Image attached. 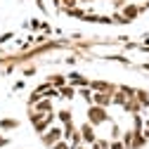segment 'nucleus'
Wrapping results in <instances>:
<instances>
[{"mask_svg":"<svg viewBox=\"0 0 149 149\" xmlns=\"http://www.w3.org/2000/svg\"><path fill=\"white\" fill-rule=\"evenodd\" d=\"M147 144V137L142 135V130H133V147L130 149H142Z\"/></svg>","mask_w":149,"mask_h":149,"instance_id":"16","label":"nucleus"},{"mask_svg":"<svg viewBox=\"0 0 149 149\" xmlns=\"http://www.w3.org/2000/svg\"><path fill=\"white\" fill-rule=\"evenodd\" d=\"M76 149H90V147H88V144H81V147H76Z\"/></svg>","mask_w":149,"mask_h":149,"instance_id":"45","label":"nucleus"},{"mask_svg":"<svg viewBox=\"0 0 149 149\" xmlns=\"http://www.w3.org/2000/svg\"><path fill=\"white\" fill-rule=\"evenodd\" d=\"M149 10V0H147V3H142V12H147Z\"/></svg>","mask_w":149,"mask_h":149,"instance_id":"43","label":"nucleus"},{"mask_svg":"<svg viewBox=\"0 0 149 149\" xmlns=\"http://www.w3.org/2000/svg\"><path fill=\"white\" fill-rule=\"evenodd\" d=\"M78 130H81L83 144H88V147H90V144H95V142H97V133H95V125H92V123H88V121H85Z\"/></svg>","mask_w":149,"mask_h":149,"instance_id":"5","label":"nucleus"},{"mask_svg":"<svg viewBox=\"0 0 149 149\" xmlns=\"http://www.w3.org/2000/svg\"><path fill=\"white\" fill-rule=\"evenodd\" d=\"M111 95H114V92H95V95H92V104L109 109L111 107Z\"/></svg>","mask_w":149,"mask_h":149,"instance_id":"9","label":"nucleus"},{"mask_svg":"<svg viewBox=\"0 0 149 149\" xmlns=\"http://www.w3.org/2000/svg\"><path fill=\"white\" fill-rule=\"evenodd\" d=\"M81 3H78V0H62V12L64 10H71V7H78Z\"/></svg>","mask_w":149,"mask_h":149,"instance_id":"29","label":"nucleus"},{"mask_svg":"<svg viewBox=\"0 0 149 149\" xmlns=\"http://www.w3.org/2000/svg\"><path fill=\"white\" fill-rule=\"evenodd\" d=\"M66 78H69V85H73V88H90V78L78 71H71Z\"/></svg>","mask_w":149,"mask_h":149,"instance_id":"7","label":"nucleus"},{"mask_svg":"<svg viewBox=\"0 0 149 149\" xmlns=\"http://www.w3.org/2000/svg\"><path fill=\"white\" fill-rule=\"evenodd\" d=\"M76 130H78V128L73 125V121H71V123H66V125H64V140L69 142V140H71V135L76 133Z\"/></svg>","mask_w":149,"mask_h":149,"instance_id":"25","label":"nucleus"},{"mask_svg":"<svg viewBox=\"0 0 149 149\" xmlns=\"http://www.w3.org/2000/svg\"><path fill=\"white\" fill-rule=\"evenodd\" d=\"M137 69H140V71H149V64H140Z\"/></svg>","mask_w":149,"mask_h":149,"instance_id":"41","label":"nucleus"},{"mask_svg":"<svg viewBox=\"0 0 149 149\" xmlns=\"http://www.w3.org/2000/svg\"><path fill=\"white\" fill-rule=\"evenodd\" d=\"M109 149H125V144H123L121 140H111V144H109Z\"/></svg>","mask_w":149,"mask_h":149,"instance_id":"33","label":"nucleus"},{"mask_svg":"<svg viewBox=\"0 0 149 149\" xmlns=\"http://www.w3.org/2000/svg\"><path fill=\"white\" fill-rule=\"evenodd\" d=\"M85 121L92 123V125H104V123H111V116H109V109L104 107H97V104H88V111H85Z\"/></svg>","mask_w":149,"mask_h":149,"instance_id":"2","label":"nucleus"},{"mask_svg":"<svg viewBox=\"0 0 149 149\" xmlns=\"http://www.w3.org/2000/svg\"><path fill=\"white\" fill-rule=\"evenodd\" d=\"M19 128V121L17 118H0V130H3V133H7V130H17Z\"/></svg>","mask_w":149,"mask_h":149,"instance_id":"14","label":"nucleus"},{"mask_svg":"<svg viewBox=\"0 0 149 149\" xmlns=\"http://www.w3.org/2000/svg\"><path fill=\"white\" fill-rule=\"evenodd\" d=\"M78 95H81L88 104H92V95H95V92H92L90 88H78Z\"/></svg>","mask_w":149,"mask_h":149,"instance_id":"23","label":"nucleus"},{"mask_svg":"<svg viewBox=\"0 0 149 149\" xmlns=\"http://www.w3.org/2000/svg\"><path fill=\"white\" fill-rule=\"evenodd\" d=\"M102 59H107V62H118V64H123V66H130V59L123 57V54H104Z\"/></svg>","mask_w":149,"mask_h":149,"instance_id":"19","label":"nucleus"},{"mask_svg":"<svg viewBox=\"0 0 149 149\" xmlns=\"http://www.w3.org/2000/svg\"><path fill=\"white\" fill-rule=\"evenodd\" d=\"M121 109H123V114H128V116H135V114H142V111H144V107H142L135 97H130Z\"/></svg>","mask_w":149,"mask_h":149,"instance_id":"8","label":"nucleus"},{"mask_svg":"<svg viewBox=\"0 0 149 149\" xmlns=\"http://www.w3.org/2000/svg\"><path fill=\"white\" fill-rule=\"evenodd\" d=\"M78 95V88H73V85H64V88H59V97L62 100H73V97H76Z\"/></svg>","mask_w":149,"mask_h":149,"instance_id":"13","label":"nucleus"},{"mask_svg":"<svg viewBox=\"0 0 149 149\" xmlns=\"http://www.w3.org/2000/svg\"><path fill=\"white\" fill-rule=\"evenodd\" d=\"M81 5H90V3H95V0H78Z\"/></svg>","mask_w":149,"mask_h":149,"instance_id":"44","label":"nucleus"},{"mask_svg":"<svg viewBox=\"0 0 149 149\" xmlns=\"http://www.w3.org/2000/svg\"><path fill=\"white\" fill-rule=\"evenodd\" d=\"M147 118H149V107H147Z\"/></svg>","mask_w":149,"mask_h":149,"instance_id":"46","label":"nucleus"},{"mask_svg":"<svg viewBox=\"0 0 149 149\" xmlns=\"http://www.w3.org/2000/svg\"><path fill=\"white\" fill-rule=\"evenodd\" d=\"M40 100H43V95H40V92H36V90H33L31 95H29V100H26V104H29V107H36V104L40 102Z\"/></svg>","mask_w":149,"mask_h":149,"instance_id":"24","label":"nucleus"},{"mask_svg":"<svg viewBox=\"0 0 149 149\" xmlns=\"http://www.w3.org/2000/svg\"><path fill=\"white\" fill-rule=\"evenodd\" d=\"M121 142L125 144V149H130V147H133V128L123 130V135H121Z\"/></svg>","mask_w":149,"mask_h":149,"instance_id":"20","label":"nucleus"},{"mask_svg":"<svg viewBox=\"0 0 149 149\" xmlns=\"http://www.w3.org/2000/svg\"><path fill=\"white\" fill-rule=\"evenodd\" d=\"M52 149H73V147H71V142H66V140H59L57 144H52Z\"/></svg>","mask_w":149,"mask_h":149,"instance_id":"31","label":"nucleus"},{"mask_svg":"<svg viewBox=\"0 0 149 149\" xmlns=\"http://www.w3.org/2000/svg\"><path fill=\"white\" fill-rule=\"evenodd\" d=\"M59 140H64V125H57V123H54L47 133L40 135V142H43L45 147H50V149H52V144H57Z\"/></svg>","mask_w":149,"mask_h":149,"instance_id":"3","label":"nucleus"},{"mask_svg":"<svg viewBox=\"0 0 149 149\" xmlns=\"http://www.w3.org/2000/svg\"><path fill=\"white\" fill-rule=\"evenodd\" d=\"M36 7H38L43 14H47V5H45V0H36Z\"/></svg>","mask_w":149,"mask_h":149,"instance_id":"34","label":"nucleus"},{"mask_svg":"<svg viewBox=\"0 0 149 149\" xmlns=\"http://www.w3.org/2000/svg\"><path fill=\"white\" fill-rule=\"evenodd\" d=\"M90 149H102V144H100V142H95V144H90Z\"/></svg>","mask_w":149,"mask_h":149,"instance_id":"42","label":"nucleus"},{"mask_svg":"<svg viewBox=\"0 0 149 149\" xmlns=\"http://www.w3.org/2000/svg\"><path fill=\"white\" fill-rule=\"evenodd\" d=\"M52 5H54V10H57V12H62V0H52Z\"/></svg>","mask_w":149,"mask_h":149,"instance_id":"39","label":"nucleus"},{"mask_svg":"<svg viewBox=\"0 0 149 149\" xmlns=\"http://www.w3.org/2000/svg\"><path fill=\"white\" fill-rule=\"evenodd\" d=\"M111 19H114V24H121V26H125V19L121 17V12H114V14H111Z\"/></svg>","mask_w":149,"mask_h":149,"instance_id":"32","label":"nucleus"},{"mask_svg":"<svg viewBox=\"0 0 149 149\" xmlns=\"http://www.w3.org/2000/svg\"><path fill=\"white\" fill-rule=\"evenodd\" d=\"M29 109H36V111H40V114H50V111H54V104L50 97H43L36 107H29Z\"/></svg>","mask_w":149,"mask_h":149,"instance_id":"11","label":"nucleus"},{"mask_svg":"<svg viewBox=\"0 0 149 149\" xmlns=\"http://www.w3.org/2000/svg\"><path fill=\"white\" fill-rule=\"evenodd\" d=\"M47 88H50V83H47V81H43V83H40L38 88H36V92H40V95H43V92H45Z\"/></svg>","mask_w":149,"mask_h":149,"instance_id":"35","label":"nucleus"},{"mask_svg":"<svg viewBox=\"0 0 149 149\" xmlns=\"http://www.w3.org/2000/svg\"><path fill=\"white\" fill-rule=\"evenodd\" d=\"M57 121H59V125H66V123H71V121H73L71 109H59V111H57Z\"/></svg>","mask_w":149,"mask_h":149,"instance_id":"17","label":"nucleus"},{"mask_svg":"<svg viewBox=\"0 0 149 149\" xmlns=\"http://www.w3.org/2000/svg\"><path fill=\"white\" fill-rule=\"evenodd\" d=\"M43 97H50V100H57V97H59V90L50 85V88H47V90L43 92Z\"/></svg>","mask_w":149,"mask_h":149,"instance_id":"28","label":"nucleus"},{"mask_svg":"<svg viewBox=\"0 0 149 149\" xmlns=\"http://www.w3.org/2000/svg\"><path fill=\"white\" fill-rule=\"evenodd\" d=\"M29 121L33 125V130L38 133V137L43 133H47V130L54 125V121H57V111H50V114H40V111L36 109H29Z\"/></svg>","mask_w":149,"mask_h":149,"instance_id":"1","label":"nucleus"},{"mask_svg":"<svg viewBox=\"0 0 149 149\" xmlns=\"http://www.w3.org/2000/svg\"><path fill=\"white\" fill-rule=\"evenodd\" d=\"M36 71H38V66H36V64H31V62L22 66V73H24L26 78H31V76H36Z\"/></svg>","mask_w":149,"mask_h":149,"instance_id":"21","label":"nucleus"},{"mask_svg":"<svg viewBox=\"0 0 149 149\" xmlns=\"http://www.w3.org/2000/svg\"><path fill=\"white\" fill-rule=\"evenodd\" d=\"M128 102V95H125V92L121 90V88H116L114 90V95H111V104H116V107H123Z\"/></svg>","mask_w":149,"mask_h":149,"instance_id":"15","label":"nucleus"},{"mask_svg":"<svg viewBox=\"0 0 149 149\" xmlns=\"http://www.w3.org/2000/svg\"><path fill=\"white\" fill-rule=\"evenodd\" d=\"M111 3H114V7H116V10H121V7L128 3V0H111Z\"/></svg>","mask_w":149,"mask_h":149,"instance_id":"37","label":"nucleus"},{"mask_svg":"<svg viewBox=\"0 0 149 149\" xmlns=\"http://www.w3.org/2000/svg\"><path fill=\"white\" fill-rule=\"evenodd\" d=\"M29 29H31L33 33H40V29H43V22H40V19H31V22H29Z\"/></svg>","mask_w":149,"mask_h":149,"instance_id":"27","label":"nucleus"},{"mask_svg":"<svg viewBox=\"0 0 149 149\" xmlns=\"http://www.w3.org/2000/svg\"><path fill=\"white\" fill-rule=\"evenodd\" d=\"M135 100L147 109V107H149V92H147L144 88H135Z\"/></svg>","mask_w":149,"mask_h":149,"instance_id":"18","label":"nucleus"},{"mask_svg":"<svg viewBox=\"0 0 149 149\" xmlns=\"http://www.w3.org/2000/svg\"><path fill=\"white\" fill-rule=\"evenodd\" d=\"M7 144H10V140H7V137H3V135H0V147H7Z\"/></svg>","mask_w":149,"mask_h":149,"instance_id":"40","label":"nucleus"},{"mask_svg":"<svg viewBox=\"0 0 149 149\" xmlns=\"http://www.w3.org/2000/svg\"><path fill=\"white\" fill-rule=\"evenodd\" d=\"M142 135L147 137V142H149V118H144V128H142Z\"/></svg>","mask_w":149,"mask_h":149,"instance_id":"36","label":"nucleus"},{"mask_svg":"<svg viewBox=\"0 0 149 149\" xmlns=\"http://www.w3.org/2000/svg\"><path fill=\"white\" fill-rule=\"evenodd\" d=\"M118 85L111 81H100V78H90V90L92 92H114Z\"/></svg>","mask_w":149,"mask_h":149,"instance_id":"6","label":"nucleus"},{"mask_svg":"<svg viewBox=\"0 0 149 149\" xmlns=\"http://www.w3.org/2000/svg\"><path fill=\"white\" fill-rule=\"evenodd\" d=\"M45 81H47L52 88H57V90H59V88H64V85H69V78L64 76V73H50Z\"/></svg>","mask_w":149,"mask_h":149,"instance_id":"10","label":"nucleus"},{"mask_svg":"<svg viewBox=\"0 0 149 149\" xmlns=\"http://www.w3.org/2000/svg\"><path fill=\"white\" fill-rule=\"evenodd\" d=\"M121 135H123V130L118 128V123L111 121V133H109V140H121Z\"/></svg>","mask_w":149,"mask_h":149,"instance_id":"22","label":"nucleus"},{"mask_svg":"<svg viewBox=\"0 0 149 149\" xmlns=\"http://www.w3.org/2000/svg\"><path fill=\"white\" fill-rule=\"evenodd\" d=\"M64 62H66V64H69V66H73V64H76V62H78V57H66V59H64Z\"/></svg>","mask_w":149,"mask_h":149,"instance_id":"38","label":"nucleus"},{"mask_svg":"<svg viewBox=\"0 0 149 149\" xmlns=\"http://www.w3.org/2000/svg\"><path fill=\"white\" fill-rule=\"evenodd\" d=\"M62 14H66L69 19H81V22H83V19H85V14H88V10L78 5V7H71V10H64Z\"/></svg>","mask_w":149,"mask_h":149,"instance_id":"12","label":"nucleus"},{"mask_svg":"<svg viewBox=\"0 0 149 149\" xmlns=\"http://www.w3.org/2000/svg\"><path fill=\"white\" fill-rule=\"evenodd\" d=\"M12 38H14V33H12V31H5L3 36H0V45H5V43H10Z\"/></svg>","mask_w":149,"mask_h":149,"instance_id":"30","label":"nucleus"},{"mask_svg":"<svg viewBox=\"0 0 149 149\" xmlns=\"http://www.w3.org/2000/svg\"><path fill=\"white\" fill-rule=\"evenodd\" d=\"M69 142H71V147H81V144H83V137H81V130H76V133L71 135V140H69Z\"/></svg>","mask_w":149,"mask_h":149,"instance_id":"26","label":"nucleus"},{"mask_svg":"<svg viewBox=\"0 0 149 149\" xmlns=\"http://www.w3.org/2000/svg\"><path fill=\"white\" fill-rule=\"evenodd\" d=\"M116 12H121V17L125 19V24H133L137 17L142 14V5H137V3H125L121 10H116Z\"/></svg>","mask_w":149,"mask_h":149,"instance_id":"4","label":"nucleus"}]
</instances>
